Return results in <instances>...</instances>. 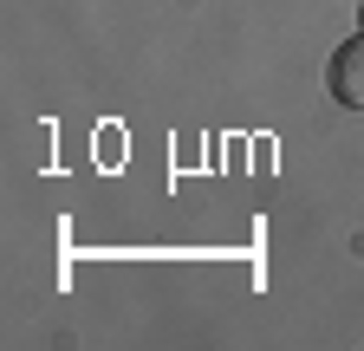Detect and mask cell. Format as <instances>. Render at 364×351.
I'll use <instances>...</instances> for the list:
<instances>
[{"instance_id": "2", "label": "cell", "mask_w": 364, "mask_h": 351, "mask_svg": "<svg viewBox=\"0 0 364 351\" xmlns=\"http://www.w3.org/2000/svg\"><path fill=\"white\" fill-rule=\"evenodd\" d=\"M358 33H364V0H358Z\"/></svg>"}, {"instance_id": "1", "label": "cell", "mask_w": 364, "mask_h": 351, "mask_svg": "<svg viewBox=\"0 0 364 351\" xmlns=\"http://www.w3.org/2000/svg\"><path fill=\"white\" fill-rule=\"evenodd\" d=\"M326 92L345 111L364 117V33H351L345 46H332V59H326Z\"/></svg>"}]
</instances>
